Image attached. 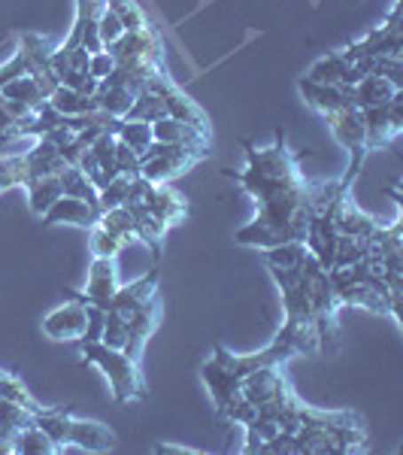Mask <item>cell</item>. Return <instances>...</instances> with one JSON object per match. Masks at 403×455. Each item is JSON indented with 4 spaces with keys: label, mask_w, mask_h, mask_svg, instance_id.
<instances>
[{
    "label": "cell",
    "mask_w": 403,
    "mask_h": 455,
    "mask_svg": "<svg viewBox=\"0 0 403 455\" xmlns=\"http://www.w3.org/2000/svg\"><path fill=\"white\" fill-rule=\"evenodd\" d=\"M246 146V167L243 171H228L225 176L237 182L243 192L252 197L255 219L233 234L240 246L270 249L280 243H295L304 240L306 225L316 212L336 195L340 182L331 180H306L300 171V156L288 146V134L276 131L270 146Z\"/></svg>",
    "instance_id": "6da1fadb"
},
{
    "label": "cell",
    "mask_w": 403,
    "mask_h": 455,
    "mask_svg": "<svg viewBox=\"0 0 403 455\" xmlns=\"http://www.w3.org/2000/svg\"><path fill=\"white\" fill-rule=\"evenodd\" d=\"M79 349H83L85 362L94 364V368L107 377L109 392H113V398L119 403H134V401H143L146 395H149L143 368H140L137 358L124 355L122 349L107 347L100 337H83V340H79Z\"/></svg>",
    "instance_id": "7a4b0ae2"
},
{
    "label": "cell",
    "mask_w": 403,
    "mask_h": 455,
    "mask_svg": "<svg viewBox=\"0 0 403 455\" xmlns=\"http://www.w3.org/2000/svg\"><path fill=\"white\" fill-rule=\"evenodd\" d=\"M209 158V149H188V146H170L152 140L140 152V176L149 182H173L186 176L194 164Z\"/></svg>",
    "instance_id": "3957f363"
},
{
    "label": "cell",
    "mask_w": 403,
    "mask_h": 455,
    "mask_svg": "<svg viewBox=\"0 0 403 455\" xmlns=\"http://www.w3.org/2000/svg\"><path fill=\"white\" fill-rule=\"evenodd\" d=\"M328 128H331L334 140L346 149L349 156V164H346V173H343L340 186L352 188V182L358 180L361 173L364 161L370 158V149H367V134H364V116L358 107H346V109H336V113L325 116Z\"/></svg>",
    "instance_id": "277c9868"
},
{
    "label": "cell",
    "mask_w": 403,
    "mask_h": 455,
    "mask_svg": "<svg viewBox=\"0 0 403 455\" xmlns=\"http://www.w3.org/2000/svg\"><path fill=\"white\" fill-rule=\"evenodd\" d=\"M91 328V304L79 295V291L67 289V300L55 307L52 313L43 319V334L49 340H83Z\"/></svg>",
    "instance_id": "5b68a950"
},
{
    "label": "cell",
    "mask_w": 403,
    "mask_h": 455,
    "mask_svg": "<svg viewBox=\"0 0 403 455\" xmlns=\"http://www.w3.org/2000/svg\"><path fill=\"white\" fill-rule=\"evenodd\" d=\"M143 88H149L152 94H158L161 104H164V113L170 116V119H179V122L197 124V128H209V116L203 113V107L197 104L194 98H188V94L182 92V88L176 85L170 76H167L164 68L152 73L149 83H146Z\"/></svg>",
    "instance_id": "8992f818"
},
{
    "label": "cell",
    "mask_w": 403,
    "mask_h": 455,
    "mask_svg": "<svg viewBox=\"0 0 403 455\" xmlns=\"http://www.w3.org/2000/svg\"><path fill=\"white\" fill-rule=\"evenodd\" d=\"M130 192L140 197L146 207L155 212L167 228L186 222L188 204H186V197L170 186V182H149V180H143V176H137V180L130 182Z\"/></svg>",
    "instance_id": "52a82bcc"
},
{
    "label": "cell",
    "mask_w": 403,
    "mask_h": 455,
    "mask_svg": "<svg viewBox=\"0 0 403 455\" xmlns=\"http://www.w3.org/2000/svg\"><path fill=\"white\" fill-rule=\"evenodd\" d=\"M115 64L128 61H146V64H164V36L155 25L143 31H124L113 46H107Z\"/></svg>",
    "instance_id": "ba28073f"
},
{
    "label": "cell",
    "mask_w": 403,
    "mask_h": 455,
    "mask_svg": "<svg viewBox=\"0 0 403 455\" xmlns=\"http://www.w3.org/2000/svg\"><path fill=\"white\" fill-rule=\"evenodd\" d=\"M403 88L388 100L385 107H370L361 109L364 116V134H367V149L376 152L394 140L403 131Z\"/></svg>",
    "instance_id": "9c48e42d"
},
{
    "label": "cell",
    "mask_w": 403,
    "mask_h": 455,
    "mask_svg": "<svg viewBox=\"0 0 403 455\" xmlns=\"http://www.w3.org/2000/svg\"><path fill=\"white\" fill-rule=\"evenodd\" d=\"M158 280H161V264L155 261V267H152L146 276H140V280H134L128 285H119L104 313H115V315H122V319L134 315L140 307L149 304L152 298H158Z\"/></svg>",
    "instance_id": "30bf717a"
},
{
    "label": "cell",
    "mask_w": 403,
    "mask_h": 455,
    "mask_svg": "<svg viewBox=\"0 0 403 455\" xmlns=\"http://www.w3.org/2000/svg\"><path fill=\"white\" fill-rule=\"evenodd\" d=\"M16 52L21 55V61H25V70L28 76H34L40 88L46 92V98L58 88V79L52 73V49L46 46V40L36 34H21L19 36V49Z\"/></svg>",
    "instance_id": "8fae6325"
},
{
    "label": "cell",
    "mask_w": 403,
    "mask_h": 455,
    "mask_svg": "<svg viewBox=\"0 0 403 455\" xmlns=\"http://www.w3.org/2000/svg\"><path fill=\"white\" fill-rule=\"evenodd\" d=\"M104 0H76V16H73V28L64 40V46H83L88 55L100 52L104 43L98 34V19L104 12Z\"/></svg>",
    "instance_id": "7c38bea8"
},
{
    "label": "cell",
    "mask_w": 403,
    "mask_h": 455,
    "mask_svg": "<svg viewBox=\"0 0 403 455\" xmlns=\"http://www.w3.org/2000/svg\"><path fill=\"white\" fill-rule=\"evenodd\" d=\"M100 204H91V201H83V197H70V195H61L52 207L46 210V216L40 219L46 228H55V225H73V228H94L100 222Z\"/></svg>",
    "instance_id": "4fadbf2b"
},
{
    "label": "cell",
    "mask_w": 403,
    "mask_h": 455,
    "mask_svg": "<svg viewBox=\"0 0 403 455\" xmlns=\"http://www.w3.org/2000/svg\"><path fill=\"white\" fill-rule=\"evenodd\" d=\"M201 379H203V386L209 388V398H212V403H216L218 416H222V410L237 398L240 383H243V379H240L237 373H233L228 364L216 355V352H212V358H207V362L201 364Z\"/></svg>",
    "instance_id": "5bb4252c"
},
{
    "label": "cell",
    "mask_w": 403,
    "mask_h": 455,
    "mask_svg": "<svg viewBox=\"0 0 403 455\" xmlns=\"http://www.w3.org/2000/svg\"><path fill=\"white\" fill-rule=\"evenodd\" d=\"M297 92H300V100L319 113L321 119L325 116L336 113V109H346V107H355L352 100V88L349 85H321V83H310V79H300L297 83Z\"/></svg>",
    "instance_id": "9a60e30c"
},
{
    "label": "cell",
    "mask_w": 403,
    "mask_h": 455,
    "mask_svg": "<svg viewBox=\"0 0 403 455\" xmlns=\"http://www.w3.org/2000/svg\"><path fill=\"white\" fill-rule=\"evenodd\" d=\"M152 137H155L158 143L188 146V149H209L212 152V128H197V124L170 119V116L152 122Z\"/></svg>",
    "instance_id": "2e32d148"
},
{
    "label": "cell",
    "mask_w": 403,
    "mask_h": 455,
    "mask_svg": "<svg viewBox=\"0 0 403 455\" xmlns=\"http://www.w3.org/2000/svg\"><path fill=\"white\" fill-rule=\"evenodd\" d=\"M364 73L349 61V55L343 49H336L331 55H321L310 64L306 70V79L310 83H321V85H355Z\"/></svg>",
    "instance_id": "e0dca14e"
},
{
    "label": "cell",
    "mask_w": 403,
    "mask_h": 455,
    "mask_svg": "<svg viewBox=\"0 0 403 455\" xmlns=\"http://www.w3.org/2000/svg\"><path fill=\"white\" fill-rule=\"evenodd\" d=\"M352 192H346L336 204V234L340 237H355V240H373L379 231H383V222L373 219L370 212H364L361 207H355V201L349 197Z\"/></svg>",
    "instance_id": "ac0fdd59"
},
{
    "label": "cell",
    "mask_w": 403,
    "mask_h": 455,
    "mask_svg": "<svg viewBox=\"0 0 403 455\" xmlns=\"http://www.w3.org/2000/svg\"><path fill=\"white\" fill-rule=\"evenodd\" d=\"M115 289H119V270H115V259H94L88 267V283L85 291H79L88 304L107 310V304L113 300Z\"/></svg>",
    "instance_id": "d6986e66"
},
{
    "label": "cell",
    "mask_w": 403,
    "mask_h": 455,
    "mask_svg": "<svg viewBox=\"0 0 403 455\" xmlns=\"http://www.w3.org/2000/svg\"><path fill=\"white\" fill-rule=\"evenodd\" d=\"M67 446H79V450H85V452H109L115 446V431L104 422L73 416Z\"/></svg>",
    "instance_id": "ffe728a7"
},
{
    "label": "cell",
    "mask_w": 403,
    "mask_h": 455,
    "mask_svg": "<svg viewBox=\"0 0 403 455\" xmlns=\"http://www.w3.org/2000/svg\"><path fill=\"white\" fill-rule=\"evenodd\" d=\"M124 207H128V210H130V216H134L137 237H140V243L149 246V249H152V255H155V261H158V259H161V240L167 237V231H170V228L161 222L155 212L146 207V204H143L134 192H130V197H128V204H124Z\"/></svg>",
    "instance_id": "44dd1931"
},
{
    "label": "cell",
    "mask_w": 403,
    "mask_h": 455,
    "mask_svg": "<svg viewBox=\"0 0 403 455\" xmlns=\"http://www.w3.org/2000/svg\"><path fill=\"white\" fill-rule=\"evenodd\" d=\"M134 98H137V88H130L128 83H122L115 73H109L107 79H100L98 94H94V100H98V109H104V113L115 116V119H124V116L130 113V107H134Z\"/></svg>",
    "instance_id": "7402d4cb"
},
{
    "label": "cell",
    "mask_w": 403,
    "mask_h": 455,
    "mask_svg": "<svg viewBox=\"0 0 403 455\" xmlns=\"http://www.w3.org/2000/svg\"><path fill=\"white\" fill-rule=\"evenodd\" d=\"M25 161H28V180H36V176H58L64 167H67L61 149H58L49 137L34 140L31 149L25 152Z\"/></svg>",
    "instance_id": "603a6c76"
},
{
    "label": "cell",
    "mask_w": 403,
    "mask_h": 455,
    "mask_svg": "<svg viewBox=\"0 0 403 455\" xmlns=\"http://www.w3.org/2000/svg\"><path fill=\"white\" fill-rule=\"evenodd\" d=\"M349 88H352V100H355L358 109L385 107L388 100L400 92L398 85H391L385 76H379V73H367V76H361L355 85H349Z\"/></svg>",
    "instance_id": "cb8c5ba5"
},
{
    "label": "cell",
    "mask_w": 403,
    "mask_h": 455,
    "mask_svg": "<svg viewBox=\"0 0 403 455\" xmlns=\"http://www.w3.org/2000/svg\"><path fill=\"white\" fill-rule=\"evenodd\" d=\"M12 452H19V455H55V452H64V450L40 428V425L28 422V425H21V428L16 431V437H12Z\"/></svg>",
    "instance_id": "d4e9b609"
},
{
    "label": "cell",
    "mask_w": 403,
    "mask_h": 455,
    "mask_svg": "<svg viewBox=\"0 0 403 455\" xmlns=\"http://www.w3.org/2000/svg\"><path fill=\"white\" fill-rule=\"evenodd\" d=\"M25 192H28V207L36 219L46 216V210L61 197V180L58 176H36V180L25 182Z\"/></svg>",
    "instance_id": "484cf974"
},
{
    "label": "cell",
    "mask_w": 403,
    "mask_h": 455,
    "mask_svg": "<svg viewBox=\"0 0 403 455\" xmlns=\"http://www.w3.org/2000/svg\"><path fill=\"white\" fill-rule=\"evenodd\" d=\"M70 419H73V413L64 407H43L40 413H34V425H40V428L46 431V435L52 437L61 450H67Z\"/></svg>",
    "instance_id": "4316f807"
},
{
    "label": "cell",
    "mask_w": 403,
    "mask_h": 455,
    "mask_svg": "<svg viewBox=\"0 0 403 455\" xmlns=\"http://www.w3.org/2000/svg\"><path fill=\"white\" fill-rule=\"evenodd\" d=\"M100 225H104L122 246H130V243H137V240H140V237H137L134 216H130L128 207H109V210H104V212H100Z\"/></svg>",
    "instance_id": "83f0119b"
},
{
    "label": "cell",
    "mask_w": 403,
    "mask_h": 455,
    "mask_svg": "<svg viewBox=\"0 0 403 455\" xmlns=\"http://www.w3.org/2000/svg\"><path fill=\"white\" fill-rule=\"evenodd\" d=\"M49 104H52L61 116H88L98 109V100L88 98V94L73 92L67 85H58L52 94H49Z\"/></svg>",
    "instance_id": "f1b7e54d"
},
{
    "label": "cell",
    "mask_w": 403,
    "mask_h": 455,
    "mask_svg": "<svg viewBox=\"0 0 403 455\" xmlns=\"http://www.w3.org/2000/svg\"><path fill=\"white\" fill-rule=\"evenodd\" d=\"M0 398L16 401L19 407H25L31 416H34V413H40V410H43V403L34 398L31 388L21 383V379H19L12 371H4V368H0Z\"/></svg>",
    "instance_id": "f546056e"
},
{
    "label": "cell",
    "mask_w": 403,
    "mask_h": 455,
    "mask_svg": "<svg viewBox=\"0 0 403 455\" xmlns=\"http://www.w3.org/2000/svg\"><path fill=\"white\" fill-rule=\"evenodd\" d=\"M58 180H61V192L70 195V197H83V201H91V204H100V192L98 186H94L88 176L79 171V167L67 164L61 173H58Z\"/></svg>",
    "instance_id": "4dcf8cb0"
},
{
    "label": "cell",
    "mask_w": 403,
    "mask_h": 455,
    "mask_svg": "<svg viewBox=\"0 0 403 455\" xmlns=\"http://www.w3.org/2000/svg\"><path fill=\"white\" fill-rule=\"evenodd\" d=\"M4 98H12V100H19V104H25V107H31V109H40L43 104H46V92L40 88V83H36L34 76H19V79H12L10 85L4 88Z\"/></svg>",
    "instance_id": "1f68e13d"
},
{
    "label": "cell",
    "mask_w": 403,
    "mask_h": 455,
    "mask_svg": "<svg viewBox=\"0 0 403 455\" xmlns=\"http://www.w3.org/2000/svg\"><path fill=\"white\" fill-rule=\"evenodd\" d=\"M115 140L124 143L128 149H134L137 156L149 146L155 137H152V124L149 122H137V119H122L119 128H115Z\"/></svg>",
    "instance_id": "d6a6232c"
},
{
    "label": "cell",
    "mask_w": 403,
    "mask_h": 455,
    "mask_svg": "<svg viewBox=\"0 0 403 455\" xmlns=\"http://www.w3.org/2000/svg\"><path fill=\"white\" fill-rule=\"evenodd\" d=\"M28 182V161L25 152H16V156H4L0 158V195L12 192V188H25Z\"/></svg>",
    "instance_id": "836d02e7"
},
{
    "label": "cell",
    "mask_w": 403,
    "mask_h": 455,
    "mask_svg": "<svg viewBox=\"0 0 403 455\" xmlns=\"http://www.w3.org/2000/svg\"><path fill=\"white\" fill-rule=\"evenodd\" d=\"M107 10H113L119 21L124 25V31H143V28H149L152 21L146 16V10L137 0H104Z\"/></svg>",
    "instance_id": "e575fe53"
},
{
    "label": "cell",
    "mask_w": 403,
    "mask_h": 455,
    "mask_svg": "<svg viewBox=\"0 0 403 455\" xmlns=\"http://www.w3.org/2000/svg\"><path fill=\"white\" fill-rule=\"evenodd\" d=\"M164 104H161V98L158 94H152L149 88H140L137 92V98H134V107H130V113L124 116V119H137V122H158V119H164Z\"/></svg>",
    "instance_id": "d590c367"
},
{
    "label": "cell",
    "mask_w": 403,
    "mask_h": 455,
    "mask_svg": "<svg viewBox=\"0 0 403 455\" xmlns=\"http://www.w3.org/2000/svg\"><path fill=\"white\" fill-rule=\"evenodd\" d=\"M130 176H113L104 188H100V210H109V207H124L130 197Z\"/></svg>",
    "instance_id": "8d00e7d4"
},
{
    "label": "cell",
    "mask_w": 403,
    "mask_h": 455,
    "mask_svg": "<svg viewBox=\"0 0 403 455\" xmlns=\"http://www.w3.org/2000/svg\"><path fill=\"white\" fill-rule=\"evenodd\" d=\"M88 231H91V255L94 259H119V252L124 246L107 231L104 225L98 222L94 228H88Z\"/></svg>",
    "instance_id": "74e56055"
},
{
    "label": "cell",
    "mask_w": 403,
    "mask_h": 455,
    "mask_svg": "<svg viewBox=\"0 0 403 455\" xmlns=\"http://www.w3.org/2000/svg\"><path fill=\"white\" fill-rule=\"evenodd\" d=\"M100 340L113 349H124L128 343V325H124L122 315L115 313H104V325H100Z\"/></svg>",
    "instance_id": "f35d334b"
},
{
    "label": "cell",
    "mask_w": 403,
    "mask_h": 455,
    "mask_svg": "<svg viewBox=\"0 0 403 455\" xmlns=\"http://www.w3.org/2000/svg\"><path fill=\"white\" fill-rule=\"evenodd\" d=\"M31 113H36V109L31 107H25V104H19V100H12V98H4L0 94V134H4L10 124H16L21 119H28Z\"/></svg>",
    "instance_id": "ab89813d"
},
{
    "label": "cell",
    "mask_w": 403,
    "mask_h": 455,
    "mask_svg": "<svg viewBox=\"0 0 403 455\" xmlns=\"http://www.w3.org/2000/svg\"><path fill=\"white\" fill-rule=\"evenodd\" d=\"M98 34H100V43H104V49L113 46V43L124 34V25L119 21V16H115L113 10H107V6H104V12H100V19H98Z\"/></svg>",
    "instance_id": "60d3db41"
},
{
    "label": "cell",
    "mask_w": 403,
    "mask_h": 455,
    "mask_svg": "<svg viewBox=\"0 0 403 455\" xmlns=\"http://www.w3.org/2000/svg\"><path fill=\"white\" fill-rule=\"evenodd\" d=\"M115 171L122 176H130V180H137L140 176V156H137L134 149H128L124 143L115 146Z\"/></svg>",
    "instance_id": "b9f144b4"
},
{
    "label": "cell",
    "mask_w": 403,
    "mask_h": 455,
    "mask_svg": "<svg viewBox=\"0 0 403 455\" xmlns=\"http://www.w3.org/2000/svg\"><path fill=\"white\" fill-rule=\"evenodd\" d=\"M115 70V61H113V55L107 52V49H100V52H94L91 58H88V73H91L94 79H107L109 73Z\"/></svg>",
    "instance_id": "7bdbcfd3"
},
{
    "label": "cell",
    "mask_w": 403,
    "mask_h": 455,
    "mask_svg": "<svg viewBox=\"0 0 403 455\" xmlns=\"http://www.w3.org/2000/svg\"><path fill=\"white\" fill-rule=\"evenodd\" d=\"M25 61H21V55H10L4 64H0V92H4L6 85L12 83V79H19V76H25Z\"/></svg>",
    "instance_id": "ee69618b"
},
{
    "label": "cell",
    "mask_w": 403,
    "mask_h": 455,
    "mask_svg": "<svg viewBox=\"0 0 403 455\" xmlns=\"http://www.w3.org/2000/svg\"><path fill=\"white\" fill-rule=\"evenodd\" d=\"M158 455H167V452H179V455H197V450H192V446H176V443H158L155 446Z\"/></svg>",
    "instance_id": "f6af8a7d"
}]
</instances>
